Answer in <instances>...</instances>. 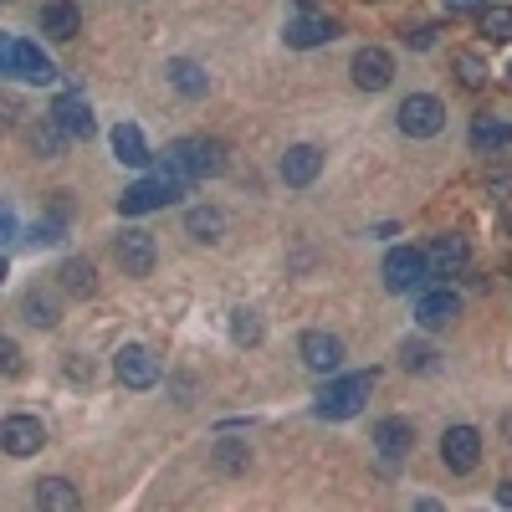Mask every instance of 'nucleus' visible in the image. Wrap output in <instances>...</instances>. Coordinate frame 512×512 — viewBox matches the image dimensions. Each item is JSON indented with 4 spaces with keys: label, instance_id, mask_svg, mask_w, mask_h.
Listing matches in <instances>:
<instances>
[{
    "label": "nucleus",
    "instance_id": "nucleus-1",
    "mask_svg": "<svg viewBox=\"0 0 512 512\" xmlns=\"http://www.w3.org/2000/svg\"><path fill=\"white\" fill-rule=\"evenodd\" d=\"M185 195V175H175V169H159L154 180H139V185H128L118 195V210L123 216H149V210H164L169 200H180Z\"/></svg>",
    "mask_w": 512,
    "mask_h": 512
},
{
    "label": "nucleus",
    "instance_id": "nucleus-2",
    "mask_svg": "<svg viewBox=\"0 0 512 512\" xmlns=\"http://www.w3.org/2000/svg\"><path fill=\"white\" fill-rule=\"evenodd\" d=\"M164 169H175V175H185V180L221 175L226 169V144H216V139H180L175 149L164 154Z\"/></svg>",
    "mask_w": 512,
    "mask_h": 512
},
{
    "label": "nucleus",
    "instance_id": "nucleus-3",
    "mask_svg": "<svg viewBox=\"0 0 512 512\" xmlns=\"http://www.w3.org/2000/svg\"><path fill=\"white\" fill-rule=\"evenodd\" d=\"M369 390H374V374H344V379H333L328 390L318 395V415L323 420H349V415L364 410Z\"/></svg>",
    "mask_w": 512,
    "mask_h": 512
},
{
    "label": "nucleus",
    "instance_id": "nucleus-4",
    "mask_svg": "<svg viewBox=\"0 0 512 512\" xmlns=\"http://www.w3.org/2000/svg\"><path fill=\"white\" fill-rule=\"evenodd\" d=\"M441 128H446V103H441V98L410 93V98L400 103V134H410V139H436Z\"/></svg>",
    "mask_w": 512,
    "mask_h": 512
},
{
    "label": "nucleus",
    "instance_id": "nucleus-5",
    "mask_svg": "<svg viewBox=\"0 0 512 512\" xmlns=\"http://www.w3.org/2000/svg\"><path fill=\"white\" fill-rule=\"evenodd\" d=\"M282 36H287V47H323V41L338 36V21L333 16H318L313 0H297V11L287 16Z\"/></svg>",
    "mask_w": 512,
    "mask_h": 512
},
{
    "label": "nucleus",
    "instance_id": "nucleus-6",
    "mask_svg": "<svg viewBox=\"0 0 512 512\" xmlns=\"http://www.w3.org/2000/svg\"><path fill=\"white\" fill-rule=\"evenodd\" d=\"M425 277H431V262H425V251L415 246H395L384 256V287L390 292H415Z\"/></svg>",
    "mask_w": 512,
    "mask_h": 512
},
{
    "label": "nucleus",
    "instance_id": "nucleus-7",
    "mask_svg": "<svg viewBox=\"0 0 512 512\" xmlns=\"http://www.w3.org/2000/svg\"><path fill=\"white\" fill-rule=\"evenodd\" d=\"M113 374L128 384V390H154L159 384V359L149 349H139V344H123L113 354Z\"/></svg>",
    "mask_w": 512,
    "mask_h": 512
},
{
    "label": "nucleus",
    "instance_id": "nucleus-8",
    "mask_svg": "<svg viewBox=\"0 0 512 512\" xmlns=\"http://www.w3.org/2000/svg\"><path fill=\"white\" fill-rule=\"evenodd\" d=\"M354 88H364V93H384L395 82V57L384 52V47H364V52H354Z\"/></svg>",
    "mask_w": 512,
    "mask_h": 512
},
{
    "label": "nucleus",
    "instance_id": "nucleus-9",
    "mask_svg": "<svg viewBox=\"0 0 512 512\" xmlns=\"http://www.w3.org/2000/svg\"><path fill=\"white\" fill-rule=\"evenodd\" d=\"M441 461L451 466V472H477V461H482V436L472 431V425H451V431L441 436Z\"/></svg>",
    "mask_w": 512,
    "mask_h": 512
},
{
    "label": "nucleus",
    "instance_id": "nucleus-10",
    "mask_svg": "<svg viewBox=\"0 0 512 512\" xmlns=\"http://www.w3.org/2000/svg\"><path fill=\"white\" fill-rule=\"evenodd\" d=\"M0 446H6L11 456H36L41 446H47V425H41L36 415H6V425H0Z\"/></svg>",
    "mask_w": 512,
    "mask_h": 512
},
{
    "label": "nucleus",
    "instance_id": "nucleus-11",
    "mask_svg": "<svg viewBox=\"0 0 512 512\" xmlns=\"http://www.w3.org/2000/svg\"><path fill=\"white\" fill-rule=\"evenodd\" d=\"M461 313V297L451 287H436V292H420V303H415V323L425 333H436V328H451Z\"/></svg>",
    "mask_w": 512,
    "mask_h": 512
},
{
    "label": "nucleus",
    "instance_id": "nucleus-12",
    "mask_svg": "<svg viewBox=\"0 0 512 512\" xmlns=\"http://www.w3.org/2000/svg\"><path fill=\"white\" fill-rule=\"evenodd\" d=\"M6 72H11V77H21V82H36V88L57 77V67H52L47 57H41V52L31 47V41H6Z\"/></svg>",
    "mask_w": 512,
    "mask_h": 512
},
{
    "label": "nucleus",
    "instance_id": "nucleus-13",
    "mask_svg": "<svg viewBox=\"0 0 512 512\" xmlns=\"http://www.w3.org/2000/svg\"><path fill=\"white\" fill-rule=\"evenodd\" d=\"M303 364L318 369V374H333L338 364H344V338H338V333H323V328L303 333Z\"/></svg>",
    "mask_w": 512,
    "mask_h": 512
},
{
    "label": "nucleus",
    "instance_id": "nucleus-14",
    "mask_svg": "<svg viewBox=\"0 0 512 512\" xmlns=\"http://www.w3.org/2000/svg\"><path fill=\"white\" fill-rule=\"evenodd\" d=\"M118 267L128 277H149L154 272V236L149 231H123L118 236Z\"/></svg>",
    "mask_w": 512,
    "mask_h": 512
},
{
    "label": "nucleus",
    "instance_id": "nucleus-15",
    "mask_svg": "<svg viewBox=\"0 0 512 512\" xmlns=\"http://www.w3.org/2000/svg\"><path fill=\"white\" fill-rule=\"evenodd\" d=\"M52 123L62 128L67 139H93V128H98V123H93V108L82 103L77 93H67V98L52 103Z\"/></svg>",
    "mask_w": 512,
    "mask_h": 512
},
{
    "label": "nucleus",
    "instance_id": "nucleus-16",
    "mask_svg": "<svg viewBox=\"0 0 512 512\" xmlns=\"http://www.w3.org/2000/svg\"><path fill=\"white\" fill-rule=\"evenodd\" d=\"M318 175H323V154H318L313 144H292V149L282 154V180H287L292 190L313 185Z\"/></svg>",
    "mask_w": 512,
    "mask_h": 512
},
{
    "label": "nucleus",
    "instance_id": "nucleus-17",
    "mask_svg": "<svg viewBox=\"0 0 512 512\" xmlns=\"http://www.w3.org/2000/svg\"><path fill=\"white\" fill-rule=\"evenodd\" d=\"M425 262H431V277H461L466 262H472V246L461 236H441L431 251H425Z\"/></svg>",
    "mask_w": 512,
    "mask_h": 512
},
{
    "label": "nucleus",
    "instance_id": "nucleus-18",
    "mask_svg": "<svg viewBox=\"0 0 512 512\" xmlns=\"http://www.w3.org/2000/svg\"><path fill=\"white\" fill-rule=\"evenodd\" d=\"M374 446H379V456H390V461L410 456V446H415V425L400 420V415L379 420V425H374Z\"/></svg>",
    "mask_w": 512,
    "mask_h": 512
},
{
    "label": "nucleus",
    "instance_id": "nucleus-19",
    "mask_svg": "<svg viewBox=\"0 0 512 512\" xmlns=\"http://www.w3.org/2000/svg\"><path fill=\"white\" fill-rule=\"evenodd\" d=\"M41 31L52 41H72L82 31V16H77L72 0H47V6H41Z\"/></svg>",
    "mask_w": 512,
    "mask_h": 512
},
{
    "label": "nucleus",
    "instance_id": "nucleus-20",
    "mask_svg": "<svg viewBox=\"0 0 512 512\" xmlns=\"http://www.w3.org/2000/svg\"><path fill=\"white\" fill-rule=\"evenodd\" d=\"M113 154H118V164H134V169H144L154 159L149 144H144V134H139V123H118L113 128Z\"/></svg>",
    "mask_w": 512,
    "mask_h": 512
},
{
    "label": "nucleus",
    "instance_id": "nucleus-21",
    "mask_svg": "<svg viewBox=\"0 0 512 512\" xmlns=\"http://www.w3.org/2000/svg\"><path fill=\"white\" fill-rule=\"evenodd\" d=\"M57 277H62V292H72V297H93V287H98L93 262H82V256H67L57 267Z\"/></svg>",
    "mask_w": 512,
    "mask_h": 512
},
{
    "label": "nucleus",
    "instance_id": "nucleus-22",
    "mask_svg": "<svg viewBox=\"0 0 512 512\" xmlns=\"http://www.w3.org/2000/svg\"><path fill=\"white\" fill-rule=\"evenodd\" d=\"M36 507L72 512V507H82V497H77V487L67 477H47V482H36Z\"/></svg>",
    "mask_w": 512,
    "mask_h": 512
},
{
    "label": "nucleus",
    "instance_id": "nucleus-23",
    "mask_svg": "<svg viewBox=\"0 0 512 512\" xmlns=\"http://www.w3.org/2000/svg\"><path fill=\"white\" fill-rule=\"evenodd\" d=\"M21 313H26V323H36V328H52V323H57V297L41 292V287H31V292L21 297Z\"/></svg>",
    "mask_w": 512,
    "mask_h": 512
},
{
    "label": "nucleus",
    "instance_id": "nucleus-24",
    "mask_svg": "<svg viewBox=\"0 0 512 512\" xmlns=\"http://www.w3.org/2000/svg\"><path fill=\"white\" fill-rule=\"evenodd\" d=\"M185 231L195 236V241H221V231H226V216H221V210H190V216H185Z\"/></svg>",
    "mask_w": 512,
    "mask_h": 512
},
{
    "label": "nucleus",
    "instance_id": "nucleus-25",
    "mask_svg": "<svg viewBox=\"0 0 512 512\" xmlns=\"http://www.w3.org/2000/svg\"><path fill=\"white\" fill-rule=\"evenodd\" d=\"M169 82H175L185 98H200V93L210 88V77H205L195 62H185V57H180V62H169Z\"/></svg>",
    "mask_w": 512,
    "mask_h": 512
},
{
    "label": "nucleus",
    "instance_id": "nucleus-26",
    "mask_svg": "<svg viewBox=\"0 0 512 512\" xmlns=\"http://www.w3.org/2000/svg\"><path fill=\"white\" fill-rule=\"evenodd\" d=\"M246 466H251V446L246 441H216V472L236 477V472H246Z\"/></svg>",
    "mask_w": 512,
    "mask_h": 512
},
{
    "label": "nucleus",
    "instance_id": "nucleus-27",
    "mask_svg": "<svg viewBox=\"0 0 512 512\" xmlns=\"http://www.w3.org/2000/svg\"><path fill=\"white\" fill-rule=\"evenodd\" d=\"M482 36L487 41H512V6H487L482 11Z\"/></svg>",
    "mask_w": 512,
    "mask_h": 512
},
{
    "label": "nucleus",
    "instance_id": "nucleus-28",
    "mask_svg": "<svg viewBox=\"0 0 512 512\" xmlns=\"http://www.w3.org/2000/svg\"><path fill=\"white\" fill-rule=\"evenodd\" d=\"M472 139H477V149H497V144H512V123H497V118H477Z\"/></svg>",
    "mask_w": 512,
    "mask_h": 512
},
{
    "label": "nucleus",
    "instance_id": "nucleus-29",
    "mask_svg": "<svg viewBox=\"0 0 512 512\" xmlns=\"http://www.w3.org/2000/svg\"><path fill=\"white\" fill-rule=\"evenodd\" d=\"M436 359H441V354H436L431 344H405V349H400V364H405V369H415V374H431V369H436Z\"/></svg>",
    "mask_w": 512,
    "mask_h": 512
},
{
    "label": "nucleus",
    "instance_id": "nucleus-30",
    "mask_svg": "<svg viewBox=\"0 0 512 512\" xmlns=\"http://www.w3.org/2000/svg\"><path fill=\"white\" fill-rule=\"evenodd\" d=\"M231 333H236V344H262V323H256V313H231Z\"/></svg>",
    "mask_w": 512,
    "mask_h": 512
},
{
    "label": "nucleus",
    "instance_id": "nucleus-31",
    "mask_svg": "<svg viewBox=\"0 0 512 512\" xmlns=\"http://www.w3.org/2000/svg\"><path fill=\"white\" fill-rule=\"evenodd\" d=\"M456 77H461V88H482V82H487V67H482L472 52H461V57H456Z\"/></svg>",
    "mask_w": 512,
    "mask_h": 512
},
{
    "label": "nucleus",
    "instance_id": "nucleus-32",
    "mask_svg": "<svg viewBox=\"0 0 512 512\" xmlns=\"http://www.w3.org/2000/svg\"><path fill=\"white\" fill-rule=\"evenodd\" d=\"M62 139H67V134H62V128H57V123H47V128H36V134H31V144H36V154H47V159L57 154V144H62Z\"/></svg>",
    "mask_w": 512,
    "mask_h": 512
},
{
    "label": "nucleus",
    "instance_id": "nucleus-33",
    "mask_svg": "<svg viewBox=\"0 0 512 512\" xmlns=\"http://www.w3.org/2000/svg\"><path fill=\"white\" fill-rule=\"evenodd\" d=\"M446 11H451V16H472V11H477V16H482L487 0H446Z\"/></svg>",
    "mask_w": 512,
    "mask_h": 512
},
{
    "label": "nucleus",
    "instance_id": "nucleus-34",
    "mask_svg": "<svg viewBox=\"0 0 512 512\" xmlns=\"http://www.w3.org/2000/svg\"><path fill=\"white\" fill-rule=\"evenodd\" d=\"M0 364H6V374H16V369H21V359H16V344H11V338L0 344Z\"/></svg>",
    "mask_w": 512,
    "mask_h": 512
},
{
    "label": "nucleus",
    "instance_id": "nucleus-35",
    "mask_svg": "<svg viewBox=\"0 0 512 512\" xmlns=\"http://www.w3.org/2000/svg\"><path fill=\"white\" fill-rule=\"evenodd\" d=\"M405 41H410V47H431L436 36H431V26H415V31H405Z\"/></svg>",
    "mask_w": 512,
    "mask_h": 512
},
{
    "label": "nucleus",
    "instance_id": "nucleus-36",
    "mask_svg": "<svg viewBox=\"0 0 512 512\" xmlns=\"http://www.w3.org/2000/svg\"><path fill=\"white\" fill-rule=\"evenodd\" d=\"M502 502H507V507H512V482H502Z\"/></svg>",
    "mask_w": 512,
    "mask_h": 512
},
{
    "label": "nucleus",
    "instance_id": "nucleus-37",
    "mask_svg": "<svg viewBox=\"0 0 512 512\" xmlns=\"http://www.w3.org/2000/svg\"><path fill=\"white\" fill-rule=\"evenodd\" d=\"M507 236H512V210H507Z\"/></svg>",
    "mask_w": 512,
    "mask_h": 512
}]
</instances>
